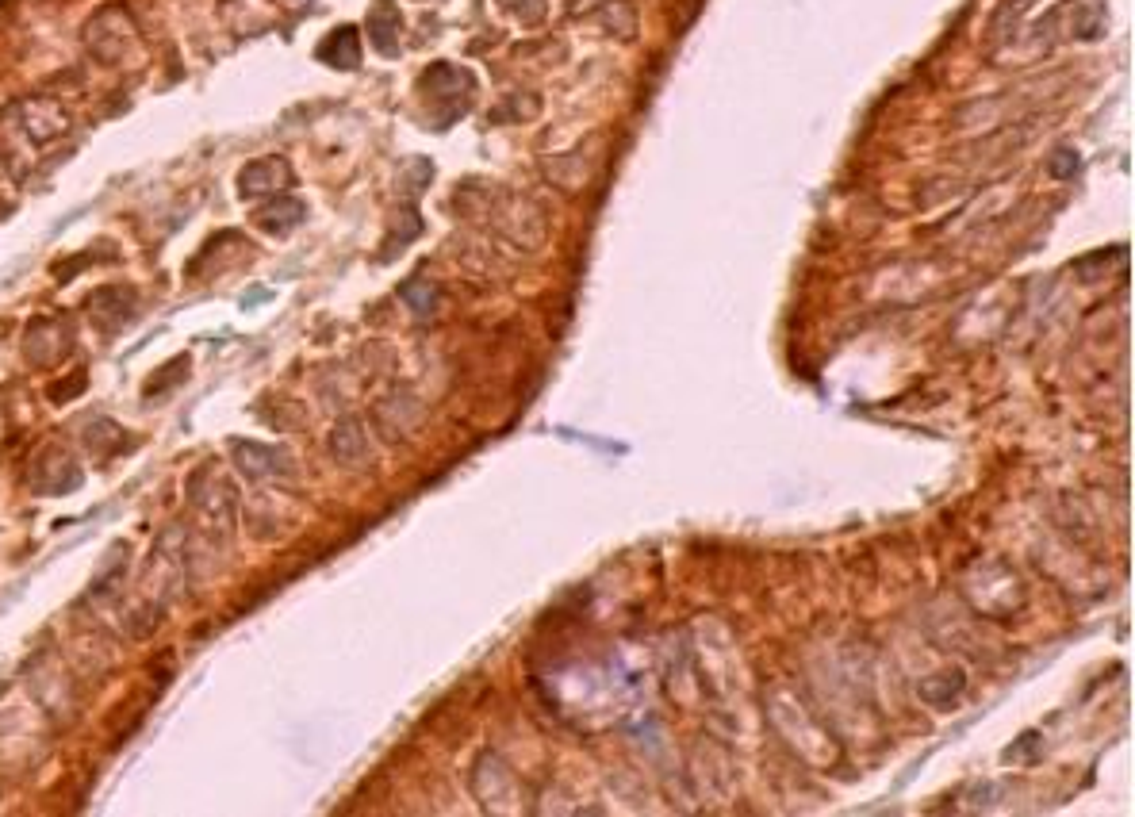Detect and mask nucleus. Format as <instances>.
<instances>
[{
	"mask_svg": "<svg viewBox=\"0 0 1135 817\" xmlns=\"http://www.w3.org/2000/svg\"><path fill=\"white\" fill-rule=\"evenodd\" d=\"M330 449H334L342 461H357V457L365 453V434H361V426L353 419L342 422V426L334 430V438H330Z\"/></svg>",
	"mask_w": 1135,
	"mask_h": 817,
	"instance_id": "nucleus-6",
	"label": "nucleus"
},
{
	"mask_svg": "<svg viewBox=\"0 0 1135 817\" xmlns=\"http://www.w3.org/2000/svg\"><path fill=\"white\" fill-rule=\"evenodd\" d=\"M319 58L338 66V70H353L361 62V43H357V31L353 27H338L326 35V43L319 47Z\"/></svg>",
	"mask_w": 1135,
	"mask_h": 817,
	"instance_id": "nucleus-3",
	"label": "nucleus"
},
{
	"mask_svg": "<svg viewBox=\"0 0 1135 817\" xmlns=\"http://www.w3.org/2000/svg\"><path fill=\"white\" fill-rule=\"evenodd\" d=\"M399 31H403V20H399V12L392 8V0H376V8H372V16H369L372 47L380 50V54H395V50H399Z\"/></svg>",
	"mask_w": 1135,
	"mask_h": 817,
	"instance_id": "nucleus-2",
	"label": "nucleus"
},
{
	"mask_svg": "<svg viewBox=\"0 0 1135 817\" xmlns=\"http://www.w3.org/2000/svg\"><path fill=\"white\" fill-rule=\"evenodd\" d=\"M1047 169H1051L1055 177H1070V173L1078 169V154H1074V150H1055V158L1047 162Z\"/></svg>",
	"mask_w": 1135,
	"mask_h": 817,
	"instance_id": "nucleus-8",
	"label": "nucleus"
},
{
	"mask_svg": "<svg viewBox=\"0 0 1135 817\" xmlns=\"http://www.w3.org/2000/svg\"><path fill=\"white\" fill-rule=\"evenodd\" d=\"M238 185H242V196L280 192V188L292 185V169H288V162H280V158H261V162H254V165H246V169H242Z\"/></svg>",
	"mask_w": 1135,
	"mask_h": 817,
	"instance_id": "nucleus-1",
	"label": "nucleus"
},
{
	"mask_svg": "<svg viewBox=\"0 0 1135 817\" xmlns=\"http://www.w3.org/2000/svg\"><path fill=\"white\" fill-rule=\"evenodd\" d=\"M303 215H307V211H303L300 200H288V196H280L277 204H269V208H261V211H257V219H261V227H265V231H277V234L292 231V227L300 223Z\"/></svg>",
	"mask_w": 1135,
	"mask_h": 817,
	"instance_id": "nucleus-5",
	"label": "nucleus"
},
{
	"mask_svg": "<svg viewBox=\"0 0 1135 817\" xmlns=\"http://www.w3.org/2000/svg\"><path fill=\"white\" fill-rule=\"evenodd\" d=\"M399 296L415 307V315H434V307H438V288H434L430 281H422V277L403 284V292H399Z\"/></svg>",
	"mask_w": 1135,
	"mask_h": 817,
	"instance_id": "nucleus-7",
	"label": "nucleus"
},
{
	"mask_svg": "<svg viewBox=\"0 0 1135 817\" xmlns=\"http://www.w3.org/2000/svg\"><path fill=\"white\" fill-rule=\"evenodd\" d=\"M234 453L242 457V468L250 476H265V472H288V457L277 449H265L254 442H234Z\"/></svg>",
	"mask_w": 1135,
	"mask_h": 817,
	"instance_id": "nucleus-4",
	"label": "nucleus"
}]
</instances>
